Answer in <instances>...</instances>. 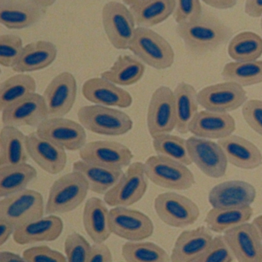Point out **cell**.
<instances>
[{
  "mask_svg": "<svg viewBox=\"0 0 262 262\" xmlns=\"http://www.w3.org/2000/svg\"><path fill=\"white\" fill-rule=\"evenodd\" d=\"M176 32L186 50L194 56H203L214 51L231 36L229 27L208 12L202 13L191 22L178 24Z\"/></svg>",
  "mask_w": 262,
  "mask_h": 262,
  "instance_id": "cell-1",
  "label": "cell"
},
{
  "mask_svg": "<svg viewBox=\"0 0 262 262\" xmlns=\"http://www.w3.org/2000/svg\"><path fill=\"white\" fill-rule=\"evenodd\" d=\"M90 187L81 173L73 171L64 174L50 188L46 206L47 214H61L77 208L85 201Z\"/></svg>",
  "mask_w": 262,
  "mask_h": 262,
  "instance_id": "cell-2",
  "label": "cell"
},
{
  "mask_svg": "<svg viewBox=\"0 0 262 262\" xmlns=\"http://www.w3.org/2000/svg\"><path fill=\"white\" fill-rule=\"evenodd\" d=\"M77 115L84 128L103 136H122L133 126V120L126 113L104 105H85L79 108Z\"/></svg>",
  "mask_w": 262,
  "mask_h": 262,
  "instance_id": "cell-3",
  "label": "cell"
},
{
  "mask_svg": "<svg viewBox=\"0 0 262 262\" xmlns=\"http://www.w3.org/2000/svg\"><path fill=\"white\" fill-rule=\"evenodd\" d=\"M130 51L143 63L163 70L174 63V53L168 41L146 27H137Z\"/></svg>",
  "mask_w": 262,
  "mask_h": 262,
  "instance_id": "cell-4",
  "label": "cell"
},
{
  "mask_svg": "<svg viewBox=\"0 0 262 262\" xmlns=\"http://www.w3.org/2000/svg\"><path fill=\"white\" fill-rule=\"evenodd\" d=\"M144 165L147 178L157 186L184 191L189 189L195 182L194 174L187 165L166 156H151Z\"/></svg>",
  "mask_w": 262,
  "mask_h": 262,
  "instance_id": "cell-5",
  "label": "cell"
},
{
  "mask_svg": "<svg viewBox=\"0 0 262 262\" xmlns=\"http://www.w3.org/2000/svg\"><path fill=\"white\" fill-rule=\"evenodd\" d=\"M104 30L110 43L118 50H129L136 33V20L130 9L111 1L102 11Z\"/></svg>",
  "mask_w": 262,
  "mask_h": 262,
  "instance_id": "cell-6",
  "label": "cell"
},
{
  "mask_svg": "<svg viewBox=\"0 0 262 262\" xmlns=\"http://www.w3.org/2000/svg\"><path fill=\"white\" fill-rule=\"evenodd\" d=\"M43 214V198L35 190L25 189L0 201V219L8 221L16 228L41 219Z\"/></svg>",
  "mask_w": 262,
  "mask_h": 262,
  "instance_id": "cell-7",
  "label": "cell"
},
{
  "mask_svg": "<svg viewBox=\"0 0 262 262\" xmlns=\"http://www.w3.org/2000/svg\"><path fill=\"white\" fill-rule=\"evenodd\" d=\"M154 208L162 222L173 228L190 226L200 215V210L192 200L173 191L159 194L155 199Z\"/></svg>",
  "mask_w": 262,
  "mask_h": 262,
  "instance_id": "cell-8",
  "label": "cell"
},
{
  "mask_svg": "<svg viewBox=\"0 0 262 262\" xmlns=\"http://www.w3.org/2000/svg\"><path fill=\"white\" fill-rule=\"evenodd\" d=\"M145 165L136 162L128 166L119 182L104 194V201L112 207H128L140 201L148 188Z\"/></svg>",
  "mask_w": 262,
  "mask_h": 262,
  "instance_id": "cell-9",
  "label": "cell"
},
{
  "mask_svg": "<svg viewBox=\"0 0 262 262\" xmlns=\"http://www.w3.org/2000/svg\"><path fill=\"white\" fill-rule=\"evenodd\" d=\"M174 92L167 86H160L153 93L147 113V127L152 139L171 133L176 128Z\"/></svg>",
  "mask_w": 262,
  "mask_h": 262,
  "instance_id": "cell-10",
  "label": "cell"
},
{
  "mask_svg": "<svg viewBox=\"0 0 262 262\" xmlns=\"http://www.w3.org/2000/svg\"><path fill=\"white\" fill-rule=\"evenodd\" d=\"M110 223L113 234L128 242H141L154 232V225L148 215L127 207H114L110 210Z\"/></svg>",
  "mask_w": 262,
  "mask_h": 262,
  "instance_id": "cell-11",
  "label": "cell"
},
{
  "mask_svg": "<svg viewBox=\"0 0 262 262\" xmlns=\"http://www.w3.org/2000/svg\"><path fill=\"white\" fill-rule=\"evenodd\" d=\"M40 137L69 151L80 150L86 144V133L81 124L63 117L47 118L37 126Z\"/></svg>",
  "mask_w": 262,
  "mask_h": 262,
  "instance_id": "cell-12",
  "label": "cell"
},
{
  "mask_svg": "<svg viewBox=\"0 0 262 262\" xmlns=\"http://www.w3.org/2000/svg\"><path fill=\"white\" fill-rule=\"evenodd\" d=\"M187 146L193 163L205 176L212 179L225 176L228 161L219 143L194 136L188 138Z\"/></svg>",
  "mask_w": 262,
  "mask_h": 262,
  "instance_id": "cell-13",
  "label": "cell"
},
{
  "mask_svg": "<svg viewBox=\"0 0 262 262\" xmlns=\"http://www.w3.org/2000/svg\"><path fill=\"white\" fill-rule=\"evenodd\" d=\"M198 99L200 106L205 110L228 113L242 106L248 96L243 86L225 81L202 89L198 93Z\"/></svg>",
  "mask_w": 262,
  "mask_h": 262,
  "instance_id": "cell-14",
  "label": "cell"
},
{
  "mask_svg": "<svg viewBox=\"0 0 262 262\" xmlns=\"http://www.w3.org/2000/svg\"><path fill=\"white\" fill-rule=\"evenodd\" d=\"M79 157L90 163L122 169L131 165L134 156L123 144L112 141H94L85 144L79 150Z\"/></svg>",
  "mask_w": 262,
  "mask_h": 262,
  "instance_id": "cell-15",
  "label": "cell"
},
{
  "mask_svg": "<svg viewBox=\"0 0 262 262\" xmlns=\"http://www.w3.org/2000/svg\"><path fill=\"white\" fill-rule=\"evenodd\" d=\"M77 83L72 73L64 72L57 75L47 85L43 97L48 118L63 117L76 102Z\"/></svg>",
  "mask_w": 262,
  "mask_h": 262,
  "instance_id": "cell-16",
  "label": "cell"
},
{
  "mask_svg": "<svg viewBox=\"0 0 262 262\" xmlns=\"http://www.w3.org/2000/svg\"><path fill=\"white\" fill-rule=\"evenodd\" d=\"M4 126L19 128L38 126L48 118V111L43 96L35 93L12 104L2 111Z\"/></svg>",
  "mask_w": 262,
  "mask_h": 262,
  "instance_id": "cell-17",
  "label": "cell"
},
{
  "mask_svg": "<svg viewBox=\"0 0 262 262\" xmlns=\"http://www.w3.org/2000/svg\"><path fill=\"white\" fill-rule=\"evenodd\" d=\"M224 234L237 261L262 262V240L254 224L246 222Z\"/></svg>",
  "mask_w": 262,
  "mask_h": 262,
  "instance_id": "cell-18",
  "label": "cell"
},
{
  "mask_svg": "<svg viewBox=\"0 0 262 262\" xmlns=\"http://www.w3.org/2000/svg\"><path fill=\"white\" fill-rule=\"evenodd\" d=\"M29 156L49 174H59L67 165L66 149L43 138L37 133L27 136Z\"/></svg>",
  "mask_w": 262,
  "mask_h": 262,
  "instance_id": "cell-19",
  "label": "cell"
},
{
  "mask_svg": "<svg viewBox=\"0 0 262 262\" xmlns=\"http://www.w3.org/2000/svg\"><path fill=\"white\" fill-rule=\"evenodd\" d=\"M257 195L255 188L243 181H227L210 191L208 201L212 208L250 206Z\"/></svg>",
  "mask_w": 262,
  "mask_h": 262,
  "instance_id": "cell-20",
  "label": "cell"
},
{
  "mask_svg": "<svg viewBox=\"0 0 262 262\" xmlns=\"http://www.w3.org/2000/svg\"><path fill=\"white\" fill-rule=\"evenodd\" d=\"M45 11L33 0H4L0 1V23L10 30H22L38 22Z\"/></svg>",
  "mask_w": 262,
  "mask_h": 262,
  "instance_id": "cell-21",
  "label": "cell"
},
{
  "mask_svg": "<svg viewBox=\"0 0 262 262\" xmlns=\"http://www.w3.org/2000/svg\"><path fill=\"white\" fill-rule=\"evenodd\" d=\"M234 118L229 113L198 112L189 125V133L196 137L207 139H222L235 131Z\"/></svg>",
  "mask_w": 262,
  "mask_h": 262,
  "instance_id": "cell-22",
  "label": "cell"
},
{
  "mask_svg": "<svg viewBox=\"0 0 262 262\" xmlns=\"http://www.w3.org/2000/svg\"><path fill=\"white\" fill-rule=\"evenodd\" d=\"M82 95L90 102L104 106L125 108L133 104L129 93L102 77L93 78L85 82Z\"/></svg>",
  "mask_w": 262,
  "mask_h": 262,
  "instance_id": "cell-23",
  "label": "cell"
},
{
  "mask_svg": "<svg viewBox=\"0 0 262 262\" xmlns=\"http://www.w3.org/2000/svg\"><path fill=\"white\" fill-rule=\"evenodd\" d=\"M208 228L204 226L183 231L178 237L171 251V261L197 262L212 242Z\"/></svg>",
  "mask_w": 262,
  "mask_h": 262,
  "instance_id": "cell-24",
  "label": "cell"
},
{
  "mask_svg": "<svg viewBox=\"0 0 262 262\" xmlns=\"http://www.w3.org/2000/svg\"><path fill=\"white\" fill-rule=\"evenodd\" d=\"M63 231V222L56 214H50L17 227L13 239L18 245H30L56 241Z\"/></svg>",
  "mask_w": 262,
  "mask_h": 262,
  "instance_id": "cell-25",
  "label": "cell"
},
{
  "mask_svg": "<svg viewBox=\"0 0 262 262\" xmlns=\"http://www.w3.org/2000/svg\"><path fill=\"white\" fill-rule=\"evenodd\" d=\"M217 143L225 151L228 162L234 166L251 170L261 165V151L248 139L231 135L219 139Z\"/></svg>",
  "mask_w": 262,
  "mask_h": 262,
  "instance_id": "cell-26",
  "label": "cell"
},
{
  "mask_svg": "<svg viewBox=\"0 0 262 262\" xmlns=\"http://www.w3.org/2000/svg\"><path fill=\"white\" fill-rule=\"evenodd\" d=\"M105 201L98 198L87 200L83 210V225L90 238L95 243L105 242L112 233L110 223V211Z\"/></svg>",
  "mask_w": 262,
  "mask_h": 262,
  "instance_id": "cell-27",
  "label": "cell"
},
{
  "mask_svg": "<svg viewBox=\"0 0 262 262\" xmlns=\"http://www.w3.org/2000/svg\"><path fill=\"white\" fill-rule=\"evenodd\" d=\"M57 56L54 44L47 41H37L24 47L22 54L13 70L24 73L39 71L51 65Z\"/></svg>",
  "mask_w": 262,
  "mask_h": 262,
  "instance_id": "cell-28",
  "label": "cell"
},
{
  "mask_svg": "<svg viewBox=\"0 0 262 262\" xmlns=\"http://www.w3.org/2000/svg\"><path fill=\"white\" fill-rule=\"evenodd\" d=\"M73 170L86 179L90 191L99 194H106L124 174L122 169L90 163L82 159L73 164Z\"/></svg>",
  "mask_w": 262,
  "mask_h": 262,
  "instance_id": "cell-29",
  "label": "cell"
},
{
  "mask_svg": "<svg viewBox=\"0 0 262 262\" xmlns=\"http://www.w3.org/2000/svg\"><path fill=\"white\" fill-rule=\"evenodd\" d=\"M28 156L27 136L16 127L4 126L0 132V167L26 163Z\"/></svg>",
  "mask_w": 262,
  "mask_h": 262,
  "instance_id": "cell-30",
  "label": "cell"
},
{
  "mask_svg": "<svg viewBox=\"0 0 262 262\" xmlns=\"http://www.w3.org/2000/svg\"><path fill=\"white\" fill-rule=\"evenodd\" d=\"M173 92L177 119L176 129L180 134H187L190 123L199 112L198 93L192 85L185 82H180Z\"/></svg>",
  "mask_w": 262,
  "mask_h": 262,
  "instance_id": "cell-31",
  "label": "cell"
},
{
  "mask_svg": "<svg viewBox=\"0 0 262 262\" xmlns=\"http://www.w3.org/2000/svg\"><path fill=\"white\" fill-rule=\"evenodd\" d=\"M36 176V170L27 162L0 167V197H7L27 189Z\"/></svg>",
  "mask_w": 262,
  "mask_h": 262,
  "instance_id": "cell-32",
  "label": "cell"
},
{
  "mask_svg": "<svg viewBox=\"0 0 262 262\" xmlns=\"http://www.w3.org/2000/svg\"><path fill=\"white\" fill-rule=\"evenodd\" d=\"M253 214L254 211L251 206L213 208L208 211L205 221L210 231L221 234L246 223Z\"/></svg>",
  "mask_w": 262,
  "mask_h": 262,
  "instance_id": "cell-33",
  "label": "cell"
},
{
  "mask_svg": "<svg viewBox=\"0 0 262 262\" xmlns=\"http://www.w3.org/2000/svg\"><path fill=\"white\" fill-rule=\"evenodd\" d=\"M145 70V65L140 59L125 55L119 56L110 70L102 73L101 77L116 85L128 86L137 83Z\"/></svg>",
  "mask_w": 262,
  "mask_h": 262,
  "instance_id": "cell-34",
  "label": "cell"
},
{
  "mask_svg": "<svg viewBox=\"0 0 262 262\" xmlns=\"http://www.w3.org/2000/svg\"><path fill=\"white\" fill-rule=\"evenodd\" d=\"M129 9L136 25L149 28L166 20L174 13L176 0H151Z\"/></svg>",
  "mask_w": 262,
  "mask_h": 262,
  "instance_id": "cell-35",
  "label": "cell"
},
{
  "mask_svg": "<svg viewBox=\"0 0 262 262\" xmlns=\"http://www.w3.org/2000/svg\"><path fill=\"white\" fill-rule=\"evenodd\" d=\"M35 79L29 75L18 74L9 78L0 85V110L36 93Z\"/></svg>",
  "mask_w": 262,
  "mask_h": 262,
  "instance_id": "cell-36",
  "label": "cell"
},
{
  "mask_svg": "<svg viewBox=\"0 0 262 262\" xmlns=\"http://www.w3.org/2000/svg\"><path fill=\"white\" fill-rule=\"evenodd\" d=\"M222 76L225 81L243 87L262 83V61L228 62L222 70Z\"/></svg>",
  "mask_w": 262,
  "mask_h": 262,
  "instance_id": "cell-37",
  "label": "cell"
},
{
  "mask_svg": "<svg viewBox=\"0 0 262 262\" xmlns=\"http://www.w3.org/2000/svg\"><path fill=\"white\" fill-rule=\"evenodd\" d=\"M228 53L237 62L257 60L262 56V39L253 32L238 33L229 42Z\"/></svg>",
  "mask_w": 262,
  "mask_h": 262,
  "instance_id": "cell-38",
  "label": "cell"
},
{
  "mask_svg": "<svg viewBox=\"0 0 262 262\" xmlns=\"http://www.w3.org/2000/svg\"><path fill=\"white\" fill-rule=\"evenodd\" d=\"M122 255L128 262H168L171 257L159 245L148 242H128L122 248Z\"/></svg>",
  "mask_w": 262,
  "mask_h": 262,
  "instance_id": "cell-39",
  "label": "cell"
},
{
  "mask_svg": "<svg viewBox=\"0 0 262 262\" xmlns=\"http://www.w3.org/2000/svg\"><path fill=\"white\" fill-rule=\"evenodd\" d=\"M152 145L158 155L174 159L187 166L193 163L188 152L187 140L183 138L170 133L160 135L153 139Z\"/></svg>",
  "mask_w": 262,
  "mask_h": 262,
  "instance_id": "cell-40",
  "label": "cell"
},
{
  "mask_svg": "<svg viewBox=\"0 0 262 262\" xmlns=\"http://www.w3.org/2000/svg\"><path fill=\"white\" fill-rule=\"evenodd\" d=\"M24 44L16 35H1L0 36V64L4 67L13 68L19 60Z\"/></svg>",
  "mask_w": 262,
  "mask_h": 262,
  "instance_id": "cell-41",
  "label": "cell"
},
{
  "mask_svg": "<svg viewBox=\"0 0 262 262\" xmlns=\"http://www.w3.org/2000/svg\"><path fill=\"white\" fill-rule=\"evenodd\" d=\"M91 245L79 233H72L65 241V252L67 261L87 262Z\"/></svg>",
  "mask_w": 262,
  "mask_h": 262,
  "instance_id": "cell-42",
  "label": "cell"
},
{
  "mask_svg": "<svg viewBox=\"0 0 262 262\" xmlns=\"http://www.w3.org/2000/svg\"><path fill=\"white\" fill-rule=\"evenodd\" d=\"M234 254L224 235L213 237L211 245L197 262H233Z\"/></svg>",
  "mask_w": 262,
  "mask_h": 262,
  "instance_id": "cell-43",
  "label": "cell"
},
{
  "mask_svg": "<svg viewBox=\"0 0 262 262\" xmlns=\"http://www.w3.org/2000/svg\"><path fill=\"white\" fill-rule=\"evenodd\" d=\"M202 14L200 0H176L173 16L178 24L191 22Z\"/></svg>",
  "mask_w": 262,
  "mask_h": 262,
  "instance_id": "cell-44",
  "label": "cell"
},
{
  "mask_svg": "<svg viewBox=\"0 0 262 262\" xmlns=\"http://www.w3.org/2000/svg\"><path fill=\"white\" fill-rule=\"evenodd\" d=\"M23 257L27 262H67V257L62 253L49 248L47 245L33 247L25 250Z\"/></svg>",
  "mask_w": 262,
  "mask_h": 262,
  "instance_id": "cell-45",
  "label": "cell"
},
{
  "mask_svg": "<svg viewBox=\"0 0 262 262\" xmlns=\"http://www.w3.org/2000/svg\"><path fill=\"white\" fill-rule=\"evenodd\" d=\"M242 116L247 124L262 136V101L259 99L247 101L242 105Z\"/></svg>",
  "mask_w": 262,
  "mask_h": 262,
  "instance_id": "cell-46",
  "label": "cell"
},
{
  "mask_svg": "<svg viewBox=\"0 0 262 262\" xmlns=\"http://www.w3.org/2000/svg\"><path fill=\"white\" fill-rule=\"evenodd\" d=\"M113 260L111 250L103 242L91 245L87 262H111Z\"/></svg>",
  "mask_w": 262,
  "mask_h": 262,
  "instance_id": "cell-47",
  "label": "cell"
},
{
  "mask_svg": "<svg viewBox=\"0 0 262 262\" xmlns=\"http://www.w3.org/2000/svg\"><path fill=\"white\" fill-rule=\"evenodd\" d=\"M16 227L8 221L0 219V246H3L14 234Z\"/></svg>",
  "mask_w": 262,
  "mask_h": 262,
  "instance_id": "cell-48",
  "label": "cell"
},
{
  "mask_svg": "<svg viewBox=\"0 0 262 262\" xmlns=\"http://www.w3.org/2000/svg\"><path fill=\"white\" fill-rule=\"evenodd\" d=\"M245 12L251 17H261L262 0H246Z\"/></svg>",
  "mask_w": 262,
  "mask_h": 262,
  "instance_id": "cell-49",
  "label": "cell"
},
{
  "mask_svg": "<svg viewBox=\"0 0 262 262\" xmlns=\"http://www.w3.org/2000/svg\"><path fill=\"white\" fill-rule=\"evenodd\" d=\"M207 5L217 10H228L237 4V0H202Z\"/></svg>",
  "mask_w": 262,
  "mask_h": 262,
  "instance_id": "cell-50",
  "label": "cell"
},
{
  "mask_svg": "<svg viewBox=\"0 0 262 262\" xmlns=\"http://www.w3.org/2000/svg\"><path fill=\"white\" fill-rule=\"evenodd\" d=\"M0 261L1 262H25L24 257L10 251H1L0 252Z\"/></svg>",
  "mask_w": 262,
  "mask_h": 262,
  "instance_id": "cell-51",
  "label": "cell"
},
{
  "mask_svg": "<svg viewBox=\"0 0 262 262\" xmlns=\"http://www.w3.org/2000/svg\"><path fill=\"white\" fill-rule=\"evenodd\" d=\"M252 223L254 224L255 228H257V232L260 235V238L262 240V215L257 216L253 221Z\"/></svg>",
  "mask_w": 262,
  "mask_h": 262,
  "instance_id": "cell-52",
  "label": "cell"
},
{
  "mask_svg": "<svg viewBox=\"0 0 262 262\" xmlns=\"http://www.w3.org/2000/svg\"><path fill=\"white\" fill-rule=\"evenodd\" d=\"M33 1L42 8L47 9L53 6L56 3V0H33Z\"/></svg>",
  "mask_w": 262,
  "mask_h": 262,
  "instance_id": "cell-53",
  "label": "cell"
},
{
  "mask_svg": "<svg viewBox=\"0 0 262 262\" xmlns=\"http://www.w3.org/2000/svg\"><path fill=\"white\" fill-rule=\"evenodd\" d=\"M125 5L129 6V7H134V6L140 5V4H145V3L149 2L151 0H122Z\"/></svg>",
  "mask_w": 262,
  "mask_h": 262,
  "instance_id": "cell-54",
  "label": "cell"
},
{
  "mask_svg": "<svg viewBox=\"0 0 262 262\" xmlns=\"http://www.w3.org/2000/svg\"><path fill=\"white\" fill-rule=\"evenodd\" d=\"M260 27H261V30H262V16H261V20H260Z\"/></svg>",
  "mask_w": 262,
  "mask_h": 262,
  "instance_id": "cell-55",
  "label": "cell"
},
{
  "mask_svg": "<svg viewBox=\"0 0 262 262\" xmlns=\"http://www.w3.org/2000/svg\"><path fill=\"white\" fill-rule=\"evenodd\" d=\"M0 1H4V0H0Z\"/></svg>",
  "mask_w": 262,
  "mask_h": 262,
  "instance_id": "cell-56",
  "label": "cell"
}]
</instances>
